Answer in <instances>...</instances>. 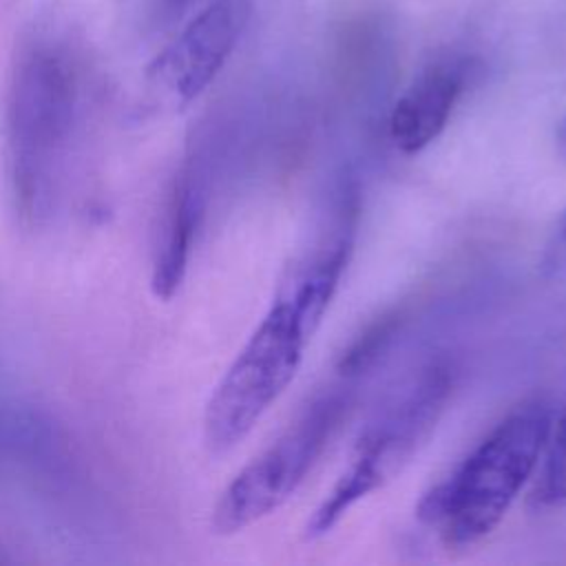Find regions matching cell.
Masks as SVG:
<instances>
[{
    "mask_svg": "<svg viewBox=\"0 0 566 566\" xmlns=\"http://www.w3.org/2000/svg\"><path fill=\"white\" fill-rule=\"evenodd\" d=\"M80 108L73 51L55 33H33L15 53L4 108L7 188L27 230L44 228L57 208Z\"/></svg>",
    "mask_w": 566,
    "mask_h": 566,
    "instance_id": "1",
    "label": "cell"
},
{
    "mask_svg": "<svg viewBox=\"0 0 566 566\" xmlns=\"http://www.w3.org/2000/svg\"><path fill=\"white\" fill-rule=\"evenodd\" d=\"M170 2H181V0H170Z\"/></svg>",
    "mask_w": 566,
    "mask_h": 566,
    "instance_id": "13",
    "label": "cell"
},
{
    "mask_svg": "<svg viewBox=\"0 0 566 566\" xmlns=\"http://www.w3.org/2000/svg\"><path fill=\"white\" fill-rule=\"evenodd\" d=\"M203 210V184L199 172L186 164L172 181L159 223L150 276V285L157 298H172L184 283Z\"/></svg>",
    "mask_w": 566,
    "mask_h": 566,
    "instance_id": "8",
    "label": "cell"
},
{
    "mask_svg": "<svg viewBox=\"0 0 566 566\" xmlns=\"http://www.w3.org/2000/svg\"><path fill=\"white\" fill-rule=\"evenodd\" d=\"M0 562H2V555H0Z\"/></svg>",
    "mask_w": 566,
    "mask_h": 566,
    "instance_id": "14",
    "label": "cell"
},
{
    "mask_svg": "<svg viewBox=\"0 0 566 566\" xmlns=\"http://www.w3.org/2000/svg\"><path fill=\"white\" fill-rule=\"evenodd\" d=\"M557 142H559V150H562V155L566 157V119L562 122V126H559V130H557Z\"/></svg>",
    "mask_w": 566,
    "mask_h": 566,
    "instance_id": "11",
    "label": "cell"
},
{
    "mask_svg": "<svg viewBox=\"0 0 566 566\" xmlns=\"http://www.w3.org/2000/svg\"><path fill=\"white\" fill-rule=\"evenodd\" d=\"M347 409L340 394H329L252 458L219 493L210 526L217 535H234L276 511L305 480L329 444Z\"/></svg>",
    "mask_w": 566,
    "mask_h": 566,
    "instance_id": "5",
    "label": "cell"
},
{
    "mask_svg": "<svg viewBox=\"0 0 566 566\" xmlns=\"http://www.w3.org/2000/svg\"><path fill=\"white\" fill-rule=\"evenodd\" d=\"M396 329V318H382L376 325H371L340 358V371L343 374H360L367 369L378 354L385 349V345L391 340Z\"/></svg>",
    "mask_w": 566,
    "mask_h": 566,
    "instance_id": "10",
    "label": "cell"
},
{
    "mask_svg": "<svg viewBox=\"0 0 566 566\" xmlns=\"http://www.w3.org/2000/svg\"><path fill=\"white\" fill-rule=\"evenodd\" d=\"M469 77V60L447 57L429 64L398 97L391 111L389 137L394 146L405 155L429 146L444 130Z\"/></svg>",
    "mask_w": 566,
    "mask_h": 566,
    "instance_id": "7",
    "label": "cell"
},
{
    "mask_svg": "<svg viewBox=\"0 0 566 566\" xmlns=\"http://www.w3.org/2000/svg\"><path fill=\"white\" fill-rule=\"evenodd\" d=\"M451 394L447 365H429L356 442L347 469L305 524V537L327 535L345 513L391 480L433 431Z\"/></svg>",
    "mask_w": 566,
    "mask_h": 566,
    "instance_id": "4",
    "label": "cell"
},
{
    "mask_svg": "<svg viewBox=\"0 0 566 566\" xmlns=\"http://www.w3.org/2000/svg\"><path fill=\"white\" fill-rule=\"evenodd\" d=\"M546 440V455L539 469V478L533 491L537 506H562L566 504V411L555 424L553 436Z\"/></svg>",
    "mask_w": 566,
    "mask_h": 566,
    "instance_id": "9",
    "label": "cell"
},
{
    "mask_svg": "<svg viewBox=\"0 0 566 566\" xmlns=\"http://www.w3.org/2000/svg\"><path fill=\"white\" fill-rule=\"evenodd\" d=\"M252 15V0H212L148 66L146 80L172 111L192 104L223 69Z\"/></svg>",
    "mask_w": 566,
    "mask_h": 566,
    "instance_id": "6",
    "label": "cell"
},
{
    "mask_svg": "<svg viewBox=\"0 0 566 566\" xmlns=\"http://www.w3.org/2000/svg\"><path fill=\"white\" fill-rule=\"evenodd\" d=\"M314 325L281 292L234 356L203 411L210 453L234 449L296 376Z\"/></svg>",
    "mask_w": 566,
    "mask_h": 566,
    "instance_id": "3",
    "label": "cell"
},
{
    "mask_svg": "<svg viewBox=\"0 0 566 566\" xmlns=\"http://www.w3.org/2000/svg\"><path fill=\"white\" fill-rule=\"evenodd\" d=\"M553 429L544 402L509 413L455 469L427 491L418 517L447 548H467L491 535L533 475Z\"/></svg>",
    "mask_w": 566,
    "mask_h": 566,
    "instance_id": "2",
    "label": "cell"
},
{
    "mask_svg": "<svg viewBox=\"0 0 566 566\" xmlns=\"http://www.w3.org/2000/svg\"><path fill=\"white\" fill-rule=\"evenodd\" d=\"M564 241H566V217H564Z\"/></svg>",
    "mask_w": 566,
    "mask_h": 566,
    "instance_id": "12",
    "label": "cell"
}]
</instances>
